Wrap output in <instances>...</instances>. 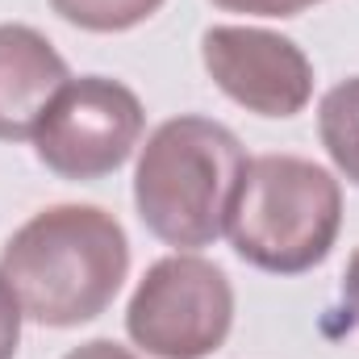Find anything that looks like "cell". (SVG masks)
Returning <instances> with one entry per match:
<instances>
[{
	"label": "cell",
	"instance_id": "3",
	"mask_svg": "<svg viewBox=\"0 0 359 359\" xmlns=\"http://www.w3.org/2000/svg\"><path fill=\"white\" fill-rule=\"evenodd\" d=\"M343 226V188L301 155H259L247 163L226 234L251 268L301 276L318 268Z\"/></svg>",
	"mask_w": 359,
	"mask_h": 359
},
{
	"label": "cell",
	"instance_id": "13",
	"mask_svg": "<svg viewBox=\"0 0 359 359\" xmlns=\"http://www.w3.org/2000/svg\"><path fill=\"white\" fill-rule=\"evenodd\" d=\"M226 13H255V17H284L276 0H213Z\"/></svg>",
	"mask_w": 359,
	"mask_h": 359
},
{
	"label": "cell",
	"instance_id": "11",
	"mask_svg": "<svg viewBox=\"0 0 359 359\" xmlns=\"http://www.w3.org/2000/svg\"><path fill=\"white\" fill-rule=\"evenodd\" d=\"M63 359H138V355L126 351V347H117L113 339H92V343H84V347L67 351Z\"/></svg>",
	"mask_w": 359,
	"mask_h": 359
},
{
	"label": "cell",
	"instance_id": "6",
	"mask_svg": "<svg viewBox=\"0 0 359 359\" xmlns=\"http://www.w3.org/2000/svg\"><path fill=\"white\" fill-rule=\"evenodd\" d=\"M213 84L259 117H297L313 96V63L305 50L259 25H213L201 38Z\"/></svg>",
	"mask_w": 359,
	"mask_h": 359
},
{
	"label": "cell",
	"instance_id": "7",
	"mask_svg": "<svg viewBox=\"0 0 359 359\" xmlns=\"http://www.w3.org/2000/svg\"><path fill=\"white\" fill-rule=\"evenodd\" d=\"M67 84L63 55L34 25H0V142L34 138Z\"/></svg>",
	"mask_w": 359,
	"mask_h": 359
},
{
	"label": "cell",
	"instance_id": "8",
	"mask_svg": "<svg viewBox=\"0 0 359 359\" xmlns=\"http://www.w3.org/2000/svg\"><path fill=\"white\" fill-rule=\"evenodd\" d=\"M318 134L343 176L359 184V76L334 84L318 104Z\"/></svg>",
	"mask_w": 359,
	"mask_h": 359
},
{
	"label": "cell",
	"instance_id": "12",
	"mask_svg": "<svg viewBox=\"0 0 359 359\" xmlns=\"http://www.w3.org/2000/svg\"><path fill=\"white\" fill-rule=\"evenodd\" d=\"M343 313L359 326V251L347 264V276H343Z\"/></svg>",
	"mask_w": 359,
	"mask_h": 359
},
{
	"label": "cell",
	"instance_id": "4",
	"mask_svg": "<svg viewBox=\"0 0 359 359\" xmlns=\"http://www.w3.org/2000/svg\"><path fill=\"white\" fill-rule=\"evenodd\" d=\"M234 326V288L226 271L201 255H168L138 280L126 330L155 359H205Z\"/></svg>",
	"mask_w": 359,
	"mask_h": 359
},
{
	"label": "cell",
	"instance_id": "9",
	"mask_svg": "<svg viewBox=\"0 0 359 359\" xmlns=\"http://www.w3.org/2000/svg\"><path fill=\"white\" fill-rule=\"evenodd\" d=\"M163 0H50V8L92 34H121L142 25L151 13H159Z\"/></svg>",
	"mask_w": 359,
	"mask_h": 359
},
{
	"label": "cell",
	"instance_id": "10",
	"mask_svg": "<svg viewBox=\"0 0 359 359\" xmlns=\"http://www.w3.org/2000/svg\"><path fill=\"white\" fill-rule=\"evenodd\" d=\"M21 305L13 297V288L4 284L0 276V359H13L17 355V343H21Z\"/></svg>",
	"mask_w": 359,
	"mask_h": 359
},
{
	"label": "cell",
	"instance_id": "14",
	"mask_svg": "<svg viewBox=\"0 0 359 359\" xmlns=\"http://www.w3.org/2000/svg\"><path fill=\"white\" fill-rule=\"evenodd\" d=\"M276 4H280L284 17H297V13H305L309 4H318V0H276Z\"/></svg>",
	"mask_w": 359,
	"mask_h": 359
},
{
	"label": "cell",
	"instance_id": "2",
	"mask_svg": "<svg viewBox=\"0 0 359 359\" xmlns=\"http://www.w3.org/2000/svg\"><path fill=\"white\" fill-rule=\"evenodd\" d=\"M247 163L251 159L230 126L196 113L163 121L147 138L134 172V205L142 226L180 251L213 247L226 234Z\"/></svg>",
	"mask_w": 359,
	"mask_h": 359
},
{
	"label": "cell",
	"instance_id": "5",
	"mask_svg": "<svg viewBox=\"0 0 359 359\" xmlns=\"http://www.w3.org/2000/svg\"><path fill=\"white\" fill-rule=\"evenodd\" d=\"M142 126V100L126 84L109 76H80L46 109L34 134V151L55 176L100 180L134 155Z\"/></svg>",
	"mask_w": 359,
	"mask_h": 359
},
{
	"label": "cell",
	"instance_id": "1",
	"mask_svg": "<svg viewBox=\"0 0 359 359\" xmlns=\"http://www.w3.org/2000/svg\"><path fill=\"white\" fill-rule=\"evenodd\" d=\"M126 271V230L96 205H50L34 213L0 255V276L21 313L55 330L100 318L113 305Z\"/></svg>",
	"mask_w": 359,
	"mask_h": 359
}]
</instances>
